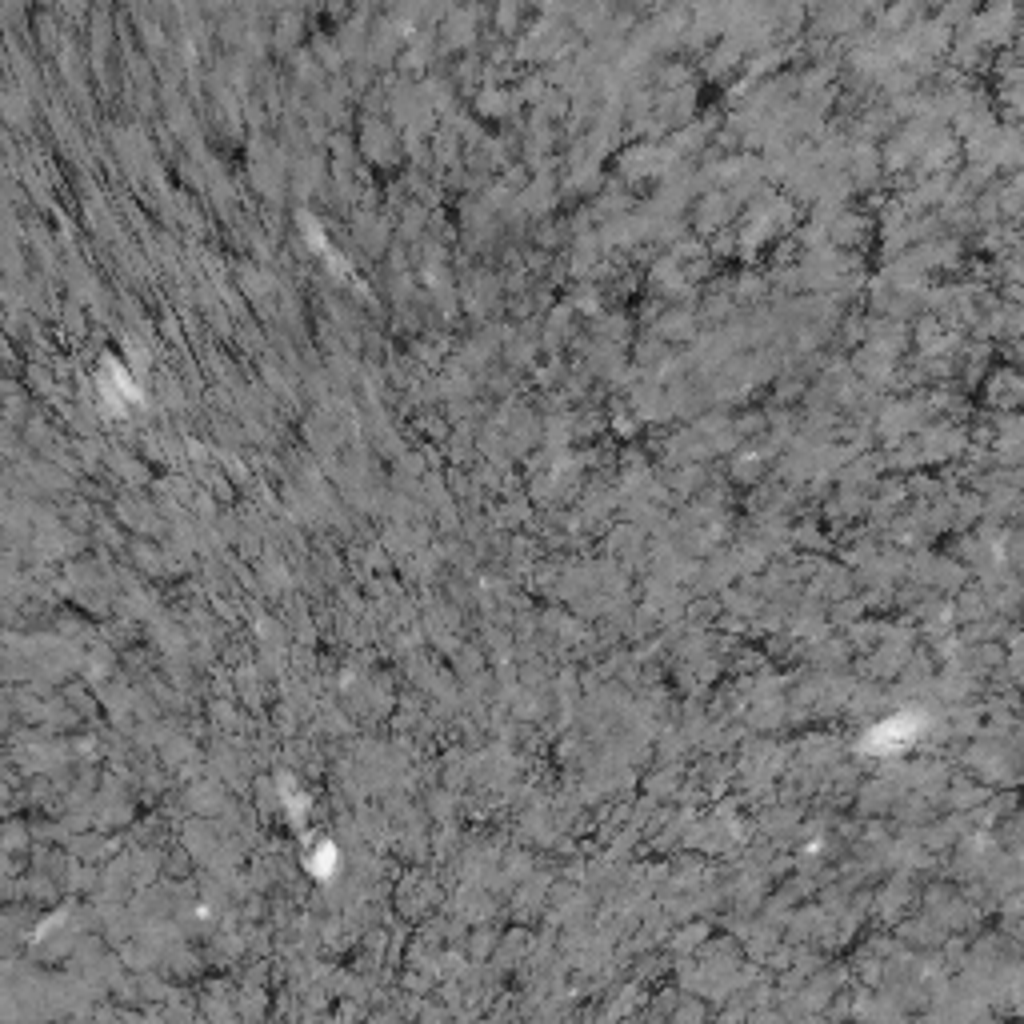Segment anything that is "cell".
Returning a JSON list of instances; mask_svg holds the SVG:
<instances>
[{
  "instance_id": "1",
  "label": "cell",
  "mask_w": 1024,
  "mask_h": 1024,
  "mask_svg": "<svg viewBox=\"0 0 1024 1024\" xmlns=\"http://www.w3.org/2000/svg\"><path fill=\"white\" fill-rule=\"evenodd\" d=\"M496 28L500 32H516L520 28V0H500L496 4Z\"/></svg>"
}]
</instances>
